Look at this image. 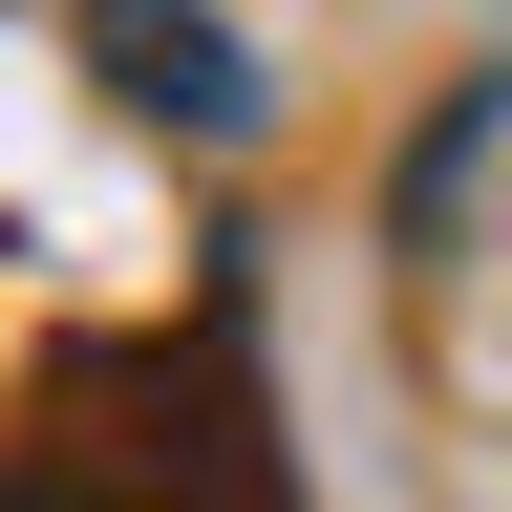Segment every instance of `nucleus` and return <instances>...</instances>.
I'll use <instances>...</instances> for the list:
<instances>
[{
    "label": "nucleus",
    "instance_id": "1",
    "mask_svg": "<svg viewBox=\"0 0 512 512\" xmlns=\"http://www.w3.org/2000/svg\"><path fill=\"white\" fill-rule=\"evenodd\" d=\"M64 22H86V64H107V107H150V128H192V150H235L256 107V43L214 22V0H64Z\"/></svg>",
    "mask_w": 512,
    "mask_h": 512
},
{
    "label": "nucleus",
    "instance_id": "2",
    "mask_svg": "<svg viewBox=\"0 0 512 512\" xmlns=\"http://www.w3.org/2000/svg\"><path fill=\"white\" fill-rule=\"evenodd\" d=\"M491 128H512V64H470V86H448V128L406 150V235H448V192L491 171Z\"/></svg>",
    "mask_w": 512,
    "mask_h": 512
}]
</instances>
